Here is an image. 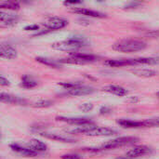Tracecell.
<instances>
[{
    "label": "cell",
    "instance_id": "1",
    "mask_svg": "<svg viewBox=\"0 0 159 159\" xmlns=\"http://www.w3.org/2000/svg\"><path fill=\"white\" fill-rule=\"evenodd\" d=\"M89 45V41L83 36H73L65 40L57 41L51 44V48L55 50L65 51L71 53L77 52L79 49L84 48Z\"/></svg>",
    "mask_w": 159,
    "mask_h": 159
},
{
    "label": "cell",
    "instance_id": "2",
    "mask_svg": "<svg viewBox=\"0 0 159 159\" xmlns=\"http://www.w3.org/2000/svg\"><path fill=\"white\" fill-rule=\"evenodd\" d=\"M146 47L147 44L143 40L135 38H124L115 42L112 48L119 52L131 53L143 50L144 48H146Z\"/></svg>",
    "mask_w": 159,
    "mask_h": 159
},
{
    "label": "cell",
    "instance_id": "3",
    "mask_svg": "<svg viewBox=\"0 0 159 159\" xmlns=\"http://www.w3.org/2000/svg\"><path fill=\"white\" fill-rule=\"evenodd\" d=\"M72 134H84L87 136H97V137H108L116 134V131L106 127H96L94 125L78 127L76 129L67 130Z\"/></svg>",
    "mask_w": 159,
    "mask_h": 159
},
{
    "label": "cell",
    "instance_id": "4",
    "mask_svg": "<svg viewBox=\"0 0 159 159\" xmlns=\"http://www.w3.org/2000/svg\"><path fill=\"white\" fill-rule=\"evenodd\" d=\"M140 142V139L137 137H132V136H127V137H119L111 141H108L104 143L101 146V150H111V149H116L128 145L134 144L136 143Z\"/></svg>",
    "mask_w": 159,
    "mask_h": 159
},
{
    "label": "cell",
    "instance_id": "5",
    "mask_svg": "<svg viewBox=\"0 0 159 159\" xmlns=\"http://www.w3.org/2000/svg\"><path fill=\"white\" fill-rule=\"evenodd\" d=\"M42 24L49 31H55L64 28L68 24V20L64 18L59 16H49L47 17Z\"/></svg>",
    "mask_w": 159,
    "mask_h": 159
},
{
    "label": "cell",
    "instance_id": "6",
    "mask_svg": "<svg viewBox=\"0 0 159 159\" xmlns=\"http://www.w3.org/2000/svg\"><path fill=\"white\" fill-rule=\"evenodd\" d=\"M57 121H61V122H64L70 125H75V126H80V127H84V126H90V125H94V122L89 119V118H86V117H65V116H57L56 117Z\"/></svg>",
    "mask_w": 159,
    "mask_h": 159
},
{
    "label": "cell",
    "instance_id": "7",
    "mask_svg": "<svg viewBox=\"0 0 159 159\" xmlns=\"http://www.w3.org/2000/svg\"><path fill=\"white\" fill-rule=\"evenodd\" d=\"M153 149L147 145H139V146H135L134 148L130 149L127 154L126 157L130 159L137 158V157H144L147 155L152 154Z\"/></svg>",
    "mask_w": 159,
    "mask_h": 159
},
{
    "label": "cell",
    "instance_id": "8",
    "mask_svg": "<svg viewBox=\"0 0 159 159\" xmlns=\"http://www.w3.org/2000/svg\"><path fill=\"white\" fill-rule=\"evenodd\" d=\"M95 91V89L89 86H84L82 84L77 85L76 87L68 89L67 94L73 97H77V96H84V95H89L92 94Z\"/></svg>",
    "mask_w": 159,
    "mask_h": 159
},
{
    "label": "cell",
    "instance_id": "9",
    "mask_svg": "<svg viewBox=\"0 0 159 159\" xmlns=\"http://www.w3.org/2000/svg\"><path fill=\"white\" fill-rule=\"evenodd\" d=\"M71 12L76 13L82 16H87V17H92V18H106V14L102 13L100 11L89 9L86 7H71Z\"/></svg>",
    "mask_w": 159,
    "mask_h": 159
},
{
    "label": "cell",
    "instance_id": "10",
    "mask_svg": "<svg viewBox=\"0 0 159 159\" xmlns=\"http://www.w3.org/2000/svg\"><path fill=\"white\" fill-rule=\"evenodd\" d=\"M17 49L10 44L2 43L0 46V57L2 59L13 60L17 58Z\"/></svg>",
    "mask_w": 159,
    "mask_h": 159
},
{
    "label": "cell",
    "instance_id": "11",
    "mask_svg": "<svg viewBox=\"0 0 159 159\" xmlns=\"http://www.w3.org/2000/svg\"><path fill=\"white\" fill-rule=\"evenodd\" d=\"M19 20V16L14 13H9V12H0V22L1 26H12L17 23Z\"/></svg>",
    "mask_w": 159,
    "mask_h": 159
},
{
    "label": "cell",
    "instance_id": "12",
    "mask_svg": "<svg viewBox=\"0 0 159 159\" xmlns=\"http://www.w3.org/2000/svg\"><path fill=\"white\" fill-rule=\"evenodd\" d=\"M9 147H10V149L12 151H14L15 153H18V154H20V155H21L23 157H34L38 156V154H39V153L32 150L29 147H23V146H21V145H20L18 143H12V144L9 145Z\"/></svg>",
    "mask_w": 159,
    "mask_h": 159
},
{
    "label": "cell",
    "instance_id": "13",
    "mask_svg": "<svg viewBox=\"0 0 159 159\" xmlns=\"http://www.w3.org/2000/svg\"><path fill=\"white\" fill-rule=\"evenodd\" d=\"M39 135L42 137H45L47 139L49 140H53L56 142H61V143H76V140L70 138V137H66V136H62L60 134H55V133H48V132H39Z\"/></svg>",
    "mask_w": 159,
    "mask_h": 159
},
{
    "label": "cell",
    "instance_id": "14",
    "mask_svg": "<svg viewBox=\"0 0 159 159\" xmlns=\"http://www.w3.org/2000/svg\"><path fill=\"white\" fill-rule=\"evenodd\" d=\"M102 91L104 92H107V93H110V94H113V95H116V96H118V97H124L128 94V90L120 86H117V85H107V86H104L102 89Z\"/></svg>",
    "mask_w": 159,
    "mask_h": 159
},
{
    "label": "cell",
    "instance_id": "15",
    "mask_svg": "<svg viewBox=\"0 0 159 159\" xmlns=\"http://www.w3.org/2000/svg\"><path fill=\"white\" fill-rule=\"evenodd\" d=\"M0 101L4 103H10V104H25L26 101L23 99H20L17 96H13L11 94H7L5 92H2L0 95Z\"/></svg>",
    "mask_w": 159,
    "mask_h": 159
},
{
    "label": "cell",
    "instance_id": "16",
    "mask_svg": "<svg viewBox=\"0 0 159 159\" xmlns=\"http://www.w3.org/2000/svg\"><path fill=\"white\" fill-rule=\"evenodd\" d=\"M104 64L109 67H123L129 65H134L132 59H121V60H107Z\"/></svg>",
    "mask_w": 159,
    "mask_h": 159
},
{
    "label": "cell",
    "instance_id": "17",
    "mask_svg": "<svg viewBox=\"0 0 159 159\" xmlns=\"http://www.w3.org/2000/svg\"><path fill=\"white\" fill-rule=\"evenodd\" d=\"M27 147L31 148L32 150L37 152V153H43L48 150V146L45 143L37 140V139H32L28 142Z\"/></svg>",
    "mask_w": 159,
    "mask_h": 159
},
{
    "label": "cell",
    "instance_id": "18",
    "mask_svg": "<svg viewBox=\"0 0 159 159\" xmlns=\"http://www.w3.org/2000/svg\"><path fill=\"white\" fill-rule=\"evenodd\" d=\"M38 85V82L35 78H34L33 76L29 75H24L21 76V82H20V87L27 89H31L35 88Z\"/></svg>",
    "mask_w": 159,
    "mask_h": 159
},
{
    "label": "cell",
    "instance_id": "19",
    "mask_svg": "<svg viewBox=\"0 0 159 159\" xmlns=\"http://www.w3.org/2000/svg\"><path fill=\"white\" fill-rule=\"evenodd\" d=\"M133 60V63L134 65H140V64H143V65H155V64H159V57L157 58H136V59H132Z\"/></svg>",
    "mask_w": 159,
    "mask_h": 159
},
{
    "label": "cell",
    "instance_id": "20",
    "mask_svg": "<svg viewBox=\"0 0 159 159\" xmlns=\"http://www.w3.org/2000/svg\"><path fill=\"white\" fill-rule=\"evenodd\" d=\"M35 61L37 62H39V63L45 64V65H47L48 67H51V68H60V63L57 61H54V60H51V59H48V58L36 57Z\"/></svg>",
    "mask_w": 159,
    "mask_h": 159
},
{
    "label": "cell",
    "instance_id": "21",
    "mask_svg": "<svg viewBox=\"0 0 159 159\" xmlns=\"http://www.w3.org/2000/svg\"><path fill=\"white\" fill-rule=\"evenodd\" d=\"M134 75L142 77H152L157 75V72L151 69H135L131 71Z\"/></svg>",
    "mask_w": 159,
    "mask_h": 159
},
{
    "label": "cell",
    "instance_id": "22",
    "mask_svg": "<svg viewBox=\"0 0 159 159\" xmlns=\"http://www.w3.org/2000/svg\"><path fill=\"white\" fill-rule=\"evenodd\" d=\"M0 7L10 9V10H19L20 6L18 2H15V1H1Z\"/></svg>",
    "mask_w": 159,
    "mask_h": 159
},
{
    "label": "cell",
    "instance_id": "23",
    "mask_svg": "<svg viewBox=\"0 0 159 159\" xmlns=\"http://www.w3.org/2000/svg\"><path fill=\"white\" fill-rule=\"evenodd\" d=\"M52 104H53V102L46 100V101H39V102H34L33 104V107H35V108H46V107L51 106Z\"/></svg>",
    "mask_w": 159,
    "mask_h": 159
},
{
    "label": "cell",
    "instance_id": "24",
    "mask_svg": "<svg viewBox=\"0 0 159 159\" xmlns=\"http://www.w3.org/2000/svg\"><path fill=\"white\" fill-rule=\"evenodd\" d=\"M93 107H94L93 104L90 102H84L79 105V109L82 110L83 112H89L93 109Z\"/></svg>",
    "mask_w": 159,
    "mask_h": 159
},
{
    "label": "cell",
    "instance_id": "25",
    "mask_svg": "<svg viewBox=\"0 0 159 159\" xmlns=\"http://www.w3.org/2000/svg\"><path fill=\"white\" fill-rule=\"evenodd\" d=\"M61 159H82V157L78 155L75 154H67V155H62L61 157Z\"/></svg>",
    "mask_w": 159,
    "mask_h": 159
},
{
    "label": "cell",
    "instance_id": "26",
    "mask_svg": "<svg viewBox=\"0 0 159 159\" xmlns=\"http://www.w3.org/2000/svg\"><path fill=\"white\" fill-rule=\"evenodd\" d=\"M141 5H142V2H137V1L130 2V3H129V4H127L125 6V8H136V7H138Z\"/></svg>",
    "mask_w": 159,
    "mask_h": 159
},
{
    "label": "cell",
    "instance_id": "27",
    "mask_svg": "<svg viewBox=\"0 0 159 159\" xmlns=\"http://www.w3.org/2000/svg\"><path fill=\"white\" fill-rule=\"evenodd\" d=\"M79 4H82V2L80 1H67V2H63V5L67 6V7H70V6H73L71 7H75V5H79ZM70 7V8H71Z\"/></svg>",
    "mask_w": 159,
    "mask_h": 159
},
{
    "label": "cell",
    "instance_id": "28",
    "mask_svg": "<svg viewBox=\"0 0 159 159\" xmlns=\"http://www.w3.org/2000/svg\"><path fill=\"white\" fill-rule=\"evenodd\" d=\"M0 85L2 87H7V86L10 85V82L7 78H5L3 75H1V77H0Z\"/></svg>",
    "mask_w": 159,
    "mask_h": 159
},
{
    "label": "cell",
    "instance_id": "29",
    "mask_svg": "<svg viewBox=\"0 0 159 159\" xmlns=\"http://www.w3.org/2000/svg\"><path fill=\"white\" fill-rule=\"evenodd\" d=\"M39 29V25L38 24H32V25H28L26 27H24L25 31H29V30H38Z\"/></svg>",
    "mask_w": 159,
    "mask_h": 159
},
{
    "label": "cell",
    "instance_id": "30",
    "mask_svg": "<svg viewBox=\"0 0 159 159\" xmlns=\"http://www.w3.org/2000/svg\"><path fill=\"white\" fill-rule=\"evenodd\" d=\"M111 112V110L108 108V107H102V108H101V110H100V113L102 114V115H105V114H108V113H110Z\"/></svg>",
    "mask_w": 159,
    "mask_h": 159
},
{
    "label": "cell",
    "instance_id": "31",
    "mask_svg": "<svg viewBox=\"0 0 159 159\" xmlns=\"http://www.w3.org/2000/svg\"><path fill=\"white\" fill-rule=\"evenodd\" d=\"M116 159H130V158H129V157H118V158H116Z\"/></svg>",
    "mask_w": 159,
    "mask_h": 159
},
{
    "label": "cell",
    "instance_id": "32",
    "mask_svg": "<svg viewBox=\"0 0 159 159\" xmlns=\"http://www.w3.org/2000/svg\"><path fill=\"white\" fill-rule=\"evenodd\" d=\"M157 96H158V97H159V92H157Z\"/></svg>",
    "mask_w": 159,
    "mask_h": 159
},
{
    "label": "cell",
    "instance_id": "33",
    "mask_svg": "<svg viewBox=\"0 0 159 159\" xmlns=\"http://www.w3.org/2000/svg\"><path fill=\"white\" fill-rule=\"evenodd\" d=\"M158 34H157V35H158Z\"/></svg>",
    "mask_w": 159,
    "mask_h": 159
}]
</instances>
